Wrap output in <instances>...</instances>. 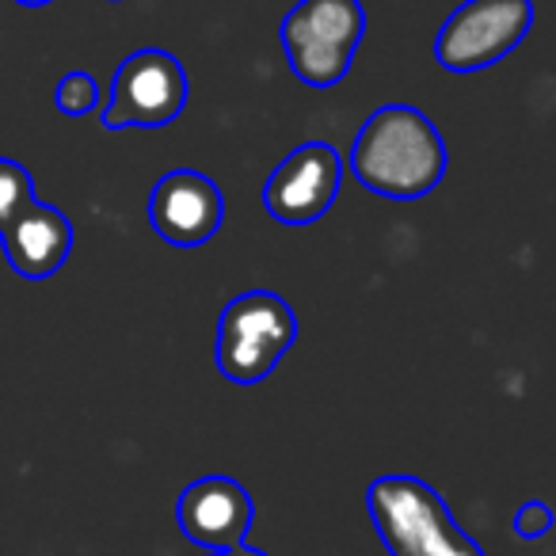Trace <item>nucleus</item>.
<instances>
[{
    "label": "nucleus",
    "instance_id": "1",
    "mask_svg": "<svg viewBox=\"0 0 556 556\" xmlns=\"http://www.w3.org/2000/svg\"><path fill=\"white\" fill-rule=\"evenodd\" d=\"M446 141L439 126L408 103L378 108L351 149V172L370 194L393 202L427 199L446 179Z\"/></svg>",
    "mask_w": 556,
    "mask_h": 556
},
{
    "label": "nucleus",
    "instance_id": "2",
    "mask_svg": "<svg viewBox=\"0 0 556 556\" xmlns=\"http://www.w3.org/2000/svg\"><path fill=\"white\" fill-rule=\"evenodd\" d=\"M366 510L389 556H484L427 480L389 472L366 488Z\"/></svg>",
    "mask_w": 556,
    "mask_h": 556
},
{
    "label": "nucleus",
    "instance_id": "3",
    "mask_svg": "<svg viewBox=\"0 0 556 556\" xmlns=\"http://www.w3.org/2000/svg\"><path fill=\"white\" fill-rule=\"evenodd\" d=\"M298 343V317L287 298L270 290H248L232 298L217 317L214 363L217 374L232 386H255L270 378L290 348Z\"/></svg>",
    "mask_w": 556,
    "mask_h": 556
},
{
    "label": "nucleus",
    "instance_id": "4",
    "mask_svg": "<svg viewBox=\"0 0 556 556\" xmlns=\"http://www.w3.org/2000/svg\"><path fill=\"white\" fill-rule=\"evenodd\" d=\"M363 0H298L278 27L290 70L309 88L340 85L363 47Z\"/></svg>",
    "mask_w": 556,
    "mask_h": 556
},
{
    "label": "nucleus",
    "instance_id": "5",
    "mask_svg": "<svg viewBox=\"0 0 556 556\" xmlns=\"http://www.w3.org/2000/svg\"><path fill=\"white\" fill-rule=\"evenodd\" d=\"M187 73L168 50H134L111 80L103 130H164L187 108Z\"/></svg>",
    "mask_w": 556,
    "mask_h": 556
},
{
    "label": "nucleus",
    "instance_id": "6",
    "mask_svg": "<svg viewBox=\"0 0 556 556\" xmlns=\"http://www.w3.org/2000/svg\"><path fill=\"white\" fill-rule=\"evenodd\" d=\"M533 27V0H465L434 35V58L446 73L500 65Z\"/></svg>",
    "mask_w": 556,
    "mask_h": 556
},
{
    "label": "nucleus",
    "instance_id": "7",
    "mask_svg": "<svg viewBox=\"0 0 556 556\" xmlns=\"http://www.w3.org/2000/svg\"><path fill=\"white\" fill-rule=\"evenodd\" d=\"M343 184V156L328 141H305L278 161L263 184V206L278 225H313L332 210Z\"/></svg>",
    "mask_w": 556,
    "mask_h": 556
},
{
    "label": "nucleus",
    "instance_id": "8",
    "mask_svg": "<svg viewBox=\"0 0 556 556\" xmlns=\"http://www.w3.org/2000/svg\"><path fill=\"white\" fill-rule=\"evenodd\" d=\"M225 222V194L210 176L176 168L149 194V225L172 248H202Z\"/></svg>",
    "mask_w": 556,
    "mask_h": 556
},
{
    "label": "nucleus",
    "instance_id": "9",
    "mask_svg": "<svg viewBox=\"0 0 556 556\" xmlns=\"http://www.w3.org/2000/svg\"><path fill=\"white\" fill-rule=\"evenodd\" d=\"M176 522L191 545L222 553V548L244 545L255 522V503L240 480L214 472V477H199L184 488L176 503Z\"/></svg>",
    "mask_w": 556,
    "mask_h": 556
},
{
    "label": "nucleus",
    "instance_id": "10",
    "mask_svg": "<svg viewBox=\"0 0 556 556\" xmlns=\"http://www.w3.org/2000/svg\"><path fill=\"white\" fill-rule=\"evenodd\" d=\"M4 240V260L27 282H47L50 275L65 267L73 252V222L50 202L35 199L9 229L0 232Z\"/></svg>",
    "mask_w": 556,
    "mask_h": 556
},
{
    "label": "nucleus",
    "instance_id": "11",
    "mask_svg": "<svg viewBox=\"0 0 556 556\" xmlns=\"http://www.w3.org/2000/svg\"><path fill=\"white\" fill-rule=\"evenodd\" d=\"M39 199L35 194V176L24 168L20 161H9L0 156V232L9 229L20 214H24L31 202Z\"/></svg>",
    "mask_w": 556,
    "mask_h": 556
},
{
    "label": "nucleus",
    "instance_id": "12",
    "mask_svg": "<svg viewBox=\"0 0 556 556\" xmlns=\"http://www.w3.org/2000/svg\"><path fill=\"white\" fill-rule=\"evenodd\" d=\"M54 108L70 118H80V115H92L100 108V85H96L92 73H65L54 88Z\"/></svg>",
    "mask_w": 556,
    "mask_h": 556
},
{
    "label": "nucleus",
    "instance_id": "13",
    "mask_svg": "<svg viewBox=\"0 0 556 556\" xmlns=\"http://www.w3.org/2000/svg\"><path fill=\"white\" fill-rule=\"evenodd\" d=\"M553 526H556L553 507H548V503H541V500H530V503H522V507L515 510V533H518V538H526V541L545 538Z\"/></svg>",
    "mask_w": 556,
    "mask_h": 556
},
{
    "label": "nucleus",
    "instance_id": "14",
    "mask_svg": "<svg viewBox=\"0 0 556 556\" xmlns=\"http://www.w3.org/2000/svg\"><path fill=\"white\" fill-rule=\"evenodd\" d=\"M206 556H267L260 548H248V545H237V548H222V553H206Z\"/></svg>",
    "mask_w": 556,
    "mask_h": 556
},
{
    "label": "nucleus",
    "instance_id": "15",
    "mask_svg": "<svg viewBox=\"0 0 556 556\" xmlns=\"http://www.w3.org/2000/svg\"><path fill=\"white\" fill-rule=\"evenodd\" d=\"M16 4H24V9H47V4H54V0H16Z\"/></svg>",
    "mask_w": 556,
    "mask_h": 556
}]
</instances>
